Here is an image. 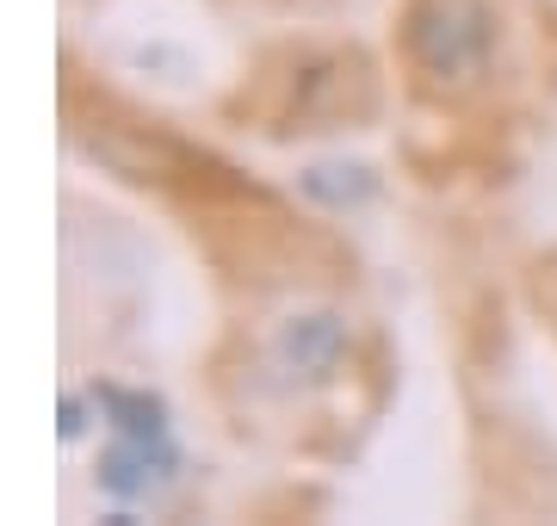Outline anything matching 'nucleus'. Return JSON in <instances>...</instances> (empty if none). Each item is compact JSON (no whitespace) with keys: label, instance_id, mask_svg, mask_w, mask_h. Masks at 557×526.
Here are the masks:
<instances>
[{"label":"nucleus","instance_id":"obj_1","mask_svg":"<svg viewBox=\"0 0 557 526\" xmlns=\"http://www.w3.org/2000/svg\"><path fill=\"white\" fill-rule=\"evenodd\" d=\"M403 38L434 87H465L490 62V7L483 0H409Z\"/></svg>","mask_w":557,"mask_h":526},{"label":"nucleus","instance_id":"obj_2","mask_svg":"<svg viewBox=\"0 0 557 526\" xmlns=\"http://www.w3.org/2000/svg\"><path fill=\"white\" fill-rule=\"evenodd\" d=\"M174 477V446L168 440H112L100 452V489L106 496H119V502H143V496H156L161 484Z\"/></svg>","mask_w":557,"mask_h":526},{"label":"nucleus","instance_id":"obj_3","mask_svg":"<svg viewBox=\"0 0 557 526\" xmlns=\"http://www.w3.org/2000/svg\"><path fill=\"white\" fill-rule=\"evenodd\" d=\"M273 353H278V365H285L292 378H335L341 353H347V328H341V316H329V310L292 316V323L278 328Z\"/></svg>","mask_w":557,"mask_h":526},{"label":"nucleus","instance_id":"obj_4","mask_svg":"<svg viewBox=\"0 0 557 526\" xmlns=\"http://www.w3.org/2000/svg\"><path fill=\"white\" fill-rule=\"evenodd\" d=\"M94 403L106 409L112 434H124V440H168V409H161V397H149V390L106 385V390H94Z\"/></svg>","mask_w":557,"mask_h":526},{"label":"nucleus","instance_id":"obj_5","mask_svg":"<svg viewBox=\"0 0 557 526\" xmlns=\"http://www.w3.org/2000/svg\"><path fill=\"white\" fill-rule=\"evenodd\" d=\"M372 167H359V162H322V167H310L304 174V192L310 199H322V204H359V199H372Z\"/></svg>","mask_w":557,"mask_h":526},{"label":"nucleus","instance_id":"obj_6","mask_svg":"<svg viewBox=\"0 0 557 526\" xmlns=\"http://www.w3.org/2000/svg\"><path fill=\"white\" fill-rule=\"evenodd\" d=\"M81 427H87V403H81V397H69V403H62V440H75Z\"/></svg>","mask_w":557,"mask_h":526}]
</instances>
